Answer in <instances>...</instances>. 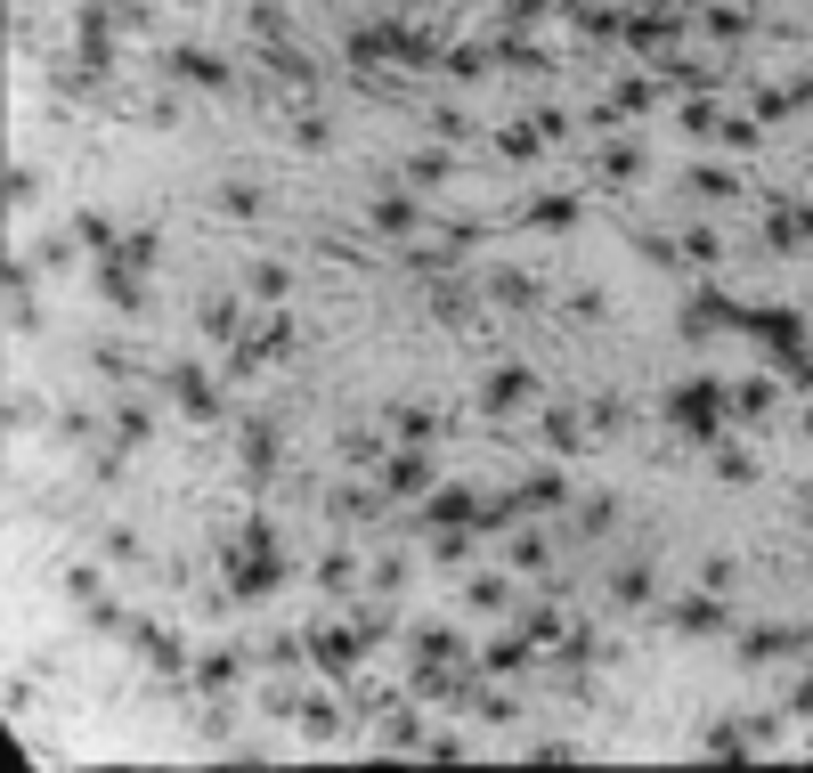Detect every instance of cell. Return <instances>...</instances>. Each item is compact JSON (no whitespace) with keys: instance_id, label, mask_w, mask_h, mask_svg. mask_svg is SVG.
Listing matches in <instances>:
<instances>
[{"instance_id":"6da1fadb","label":"cell","mask_w":813,"mask_h":773,"mask_svg":"<svg viewBox=\"0 0 813 773\" xmlns=\"http://www.w3.org/2000/svg\"><path fill=\"white\" fill-rule=\"evenodd\" d=\"M163 391H171L187 415H220V391H212L204 367H163Z\"/></svg>"},{"instance_id":"7a4b0ae2","label":"cell","mask_w":813,"mask_h":773,"mask_svg":"<svg viewBox=\"0 0 813 773\" xmlns=\"http://www.w3.org/2000/svg\"><path fill=\"white\" fill-rule=\"evenodd\" d=\"M529 391H537L529 367H496V375L480 383V407H488V415H513V407H529Z\"/></svg>"},{"instance_id":"3957f363","label":"cell","mask_w":813,"mask_h":773,"mask_svg":"<svg viewBox=\"0 0 813 773\" xmlns=\"http://www.w3.org/2000/svg\"><path fill=\"white\" fill-rule=\"evenodd\" d=\"M163 74H171V82H196V90H228V66H220L212 49H171Z\"/></svg>"},{"instance_id":"277c9868","label":"cell","mask_w":813,"mask_h":773,"mask_svg":"<svg viewBox=\"0 0 813 773\" xmlns=\"http://www.w3.org/2000/svg\"><path fill=\"white\" fill-rule=\"evenodd\" d=\"M358 643H366L358 627H350V635H342V627H318V635H309V660H318L326 676H350V668H358Z\"/></svg>"},{"instance_id":"5b68a950","label":"cell","mask_w":813,"mask_h":773,"mask_svg":"<svg viewBox=\"0 0 813 773\" xmlns=\"http://www.w3.org/2000/svg\"><path fill=\"white\" fill-rule=\"evenodd\" d=\"M716 407H724V399H716V383H683V391L667 399V415H675L683 432H708V424H716Z\"/></svg>"},{"instance_id":"8992f818","label":"cell","mask_w":813,"mask_h":773,"mask_svg":"<svg viewBox=\"0 0 813 773\" xmlns=\"http://www.w3.org/2000/svg\"><path fill=\"white\" fill-rule=\"evenodd\" d=\"M431 472H440V464H431L423 448H407V456H391V472H383V489H391V497H423V489H431Z\"/></svg>"},{"instance_id":"52a82bcc","label":"cell","mask_w":813,"mask_h":773,"mask_svg":"<svg viewBox=\"0 0 813 773\" xmlns=\"http://www.w3.org/2000/svg\"><path fill=\"white\" fill-rule=\"evenodd\" d=\"M366 220L383 228V236H415V228H423V204H415V196H383V204H374Z\"/></svg>"},{"instance_id":"ba28073f","label":"cell","mask_w":813,"mask_h":773,"mask_svg":"<svg viewBox=\"0 0 813 773\" xmlns=\"http://www.w3.org/2000/svg\"><path fill=\"white\" fill-rule=\"evenodd\" d=\"M789 651H805V635H797V627H757L740 660H789Z\"/></svg>"},{"instance_id":"9c48e42d","label":"cell","mask_w":813,"mask_h":773,"mask_svg":"<svg viewBox=\"0 0 813 773\" xmlns=\"http://www.w3.org/2000/svg\"><path fill=\"white\" fill-rule=\"evenodd\" d=\"M293 725H301L309 741H334V733H342V708H326V700H293Z\"/></svg>"},{"instance_id":"30bf717a","label":"cell","mask_w":813,"mask_h":773,"mask_svg":"<svg viewBox=\"0 0 813 773\" xmlns=\"http://www.w3.org/2000/svg\"><path fill=\"white\" fill-rule=\"evenodd\" d=\"M488 302H505V310H529V302H537V285H529L521 269H496V277H488Z\"/></svg>"},{"instance_id":"8fae6325","label":"cell","mask_w":813,"mask_h":773,"mask_svg":"<svg viewBox=\"0 0 813 773\" xmlns=\"http://www.w3.org/2000/svg\"><path fill=\"white\" fill-rule=\"evenodd\" d=\"M204 334L212 342H236L244 326H236V302H228V293H212V302H204Z\"/></svg>"},{"instance_id":"7c38bea8","label":"cell","mask_w":813,"mask_h":773,"mask_svg":"<svg viewBox=\"0 0 813 773\" xmlns=\"http://www.w3.org/2000/svg\"><path fill=\"white\" fill-rule=\"evenodd\" d=\"M407 180H415V188H440V180H448V147H423V155L407 163Z\"/></svg>"},{"instance_id":"4fadbf2b","label":"cell","mask_w":813,"mask_h":773,"mask_svg":"<svg viewBox=\"0 0 813 773\" xmlns=\"http://www.w3.org/2000/svg\"><path fill=\"white\" fill-rule=\"evenodd\" d=\"M139 643H147V660H155V668H163V676H179V668H187V651H179V643H171V635H155V627H147V635H139Z\"/></svg>"},{"instance_id":"5bb4252c","label":"cell","mask_w":813,"mask_h":773,"mask_svg":"<svg viewBox=\"0 0 813 773\" xmlns=\"http://www.w3.org/2000/svg\"><path fill=\"white\" fill-rule=\"evenodd\" d=\"M610 594H618V603H651V570H643V562H635V570H618Z\"/></svg>"},{"instance_id":"9a60e30c","label":"cell","mask_w":813,"mask_h":773,"mask_svg":"<svg viewBox=\"0 0 813 773\" xmlns=\"http://www.w3.org/2000/svg\"><path fill=\"white\" fill-rule=\"evenodd\" d=\"M196 684H212V692H228V684H236V651H212V660L196 668Z\"/></svg>"},{"instance_id":"2e32d148","label":"cell","mask_w":813,"mask_h":773,"mask_svg":"<svg viewBox=\"0 0 813 773\" xmlns=\"http://www.w3.org/2000/svg\"><path fill=\"white\" fill-rule=\"evenodd\" d=\"M505 603H513L505 578H472V611H505Z\"/></svg>"},{"instance_id":"e0dca14e","label":"cell","mask_w":813,"mask_h":773,"mask_svg":"<svg viewBox=\"0 0 813 773\" xmlns=\"http://www.w3.org/2000/svg\"><path fill=\"white\" fill-rule=\"evenodd\" d=\"M675 619H683V627H692V635H700V627H724V603H700V594H692V603H683Z\"/></svg>"},{"instance_id":"ac0fdd59","label":"cell","mask_w":813,"mask_h":773,"mask_svg":"<svg viewBox=\"0 0 813 773\" xmlns=\"http://www.w3.org/2000/svg\"><path fill=\"white\" fill-rule=\"evenodd\" d=\"M545 440H553V448H578V415L553 407V415H545Z\"/></svg>"},{"instance_id":"d6986e66","label":"cell","mask_w":813,"mask_h":773,"mask_svg":"<svg viewBox=\"0 0 813 773\" xmlns=\"http://www.w3.org/2000/svg\"><path fill=\"white\" fill-rule=\"evenodd\" d=\"M399 432L407 440H431V432H440V415H431V407H399Z\"/></svg>"},{"instance_id":"ffe728a7","label":"cell","mask_w":813,"mask_h":773,"mask_svg":"<svg viewBox=\"0 0 813 773\" xmlns=\"http://www.w3.org/2000/svg\"><path fill=\"white\" fill-rule=\"evenodd\" d=\"M220 212H228V220H253L261 196H253V188H220Z\"/></svg>"},{"instance_id":"44dd1931","label":"cell","mask_w":813,"mask_h":773,"mask_svg":"<svg viewBox=\"0 0 813 773\" xmlns=\"http://www.w3.org/2000/svg\"><path fill=\"white\" fill-rule=\"evenodd\" d=\"M732 407H740V415H765V407H773V383H740Z\"/></svg>"},{"instance_id":"7402d4cb","label":"cell","mask_w":813,"mask_h":773,"mask_svg":"<svg viewBox=\"0 0 813 773\" xmlns=\"http://www.w3.org/2000/svg\"><path fill=\"white\" fill-rule=\"evenodd\" d=\"M285 285H293V277H285L277 261H261V269H253V293H261V302H277V293H285Z\"/></svg>"},{"instance_id":"603a6c76","label":"cell","mask_w":813,"mask_h":773,"mask_svg":"<svg viewBox=\"0 0 813 773\" xmlns=\"http://www.w3.org/2000/svg\"><path fill=\"white\" fill-rule=\"evenodd\" d=\"M285 139H293V147H326V123H318V114H301V123H293Z\"/></svg>"},{"instance_id":"cb8c5ba5","label":"cell","mask_w":813,"mask_h":773,"mask_svg":"<svg viewBox=\"0 0 813 773\" xmlns=\"http://www.w3.org/2000/svg\"><path fill=\"white\" fill-rule=\"evenodd\" d=\"M602 171H610V180H627V171H643V155H635V147H610V155H602Z\"/></svg>"},{"instance_id":"d4e9b609","label":"cell","mask_w":813,"mask_h":773,"mask_svg":"<svg viewBox=\"0 0 813 773\" xmlns=\"http://www.w3.org/2000/svg\"><path fill=\"white\" fill-rule=\"evenodd\" d=\"M33 196H41V180H33V171L17 163V171H9V204H33Z\"/></svg>"},{"instance_id":"484cf974","label":"cell","mask_w":813,"mask_h":773,"mask_svg":"<svg viewBox=\"0 0 813 773\" xmlns=\"http://www.w3.org/2000/svg\"><path fill=\"white\" fill-rule=\"evenodd\" d=\"M253 33H269V41L285 33V9H277V0H261V9H253Z\"/></svg>"},{"instance_id":"4316f807","label":"cell","mask_w":813,"mask_h":773,"mask_svg":"<svg viewBox=\"0 0 813 773\" xmlns=\"http://www.w3.org/2000/svg\"><path fill=\"white\" fill-rule=\"evenodd\" d=\"M545 9H553V0H505V17H513V25H529V17H545Z\"/></svg>"},{"instance_id":"83f0119b","label":"cell","mask_w":813,"mask_h":773,"mask_svg":"<svg viewBox=\"0 0 813 773\" xmlns=\"http://www.w3.org/2000/svg\"><path fill=\"white\" fill-rule=\"evenodd\" d=\"M805 432H813V415H805Z\"/></svg>"}]
</instances>
